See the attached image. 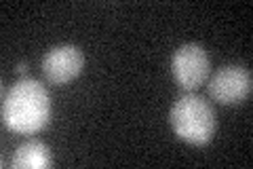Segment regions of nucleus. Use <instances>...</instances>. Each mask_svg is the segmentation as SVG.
<instances>
[{"mask_svg": "<svg viewBox=\"0 0 253 169\" xmlns=\"http://www.w3.org/2000/svg\"><path fill=\"white\" fill-rule=\"evenodd\" d=\"M51 95L41 80H17L2 100V120L15 133H36L49 125Z\"/></svg>", "mask_w": 253, "mask_h": 169, "instance_id": "nucleus-1", "label": "nucleus"}, {"mask_svg": "<svg viewBox=\"0 0 253 169\" xmlns=\"http://www.w3.org/2000/svg\"><path fill=\"white\" fill-rule=\"evenodd\" d=\"M169 123L173 133L194 146H205L215 135V110L211 104L196 93H186L171 106Z\"/></svg>", "mask_w": 253, "mask_h": 169, "instance_id": "nucleus-2", "label": "nucleus"}, {"mask_svg": "<svg viewBox=\"0 0 253 169\" xmlns=\"http://www.w3.org/2000/svg\"><path fill=\"white\" fill-rule=\"evenodd\" d=\"M211 61L207 51L196 43H186L173 53L171 57V74L181 91L194 93L205 80L209 78Z\"/></svg>", "mask_w": 253, "mask_h": 169, "instance_id": "nucleus-3", "label": "nucleus"}, {"mask_svg": "<svg viewBox=\"0 0 253 169\" xmlns=\"http://www.w3.org/2000/svg\"><path fill=\"white\" fill-rule=\"evenodd\" d=\"M207 89L211 100L217 104H224V106L241 104L253 91L251 72L243 66H224L211 76Z\"/></svg>", "mask_w": 253, "mask_h": 169, "instance_id": "nucleus-4", "label": "nucleus"}, {"mask_svg": "<svg viewBox=\"0 0 253 169\" xmlns=\"http://www.w3.org/2000/svg\"><path fill=\"white\" fill-rule=\"evenodd\" d=\"M84 68L83 49L76 45H59L44 53L41 70L51 85H66L74 80Z\"/></svg>", "mask_w": 253, "mask_h": 169, "instance_id": "nucleus-5", "label": "nucleus"}, {"mask_svg": "<svg viewBox=\"0 0 253 169\" xmlns=\"http://www.w3.org/2000/svg\"><path fill=\"white\" fill-rule=\"evenodd\" d=\"M53 165L51 148L41 140H28L17 146L11 161L13 169H49Z\"/></svg>", "mask_w": 253, "mask_h": 169, "instance_id": "nucleus-6", "label": "nucleus"}, {"mask_svg": "<svg viewBox=\"0 0 253 169\" xmlns=\"http://www.w3.org/2000/svg\"><path fill=\"white\" fill-rule=\"evenodd\" d=\"M15 72H17L19 76H26L28 74V61H19L17 68H15Z\"/></svg>", "mask_w": 253, "mask_h": 169, "instance_id": "nucleus-7", "label": "nucleus"}]
</instances>
